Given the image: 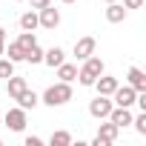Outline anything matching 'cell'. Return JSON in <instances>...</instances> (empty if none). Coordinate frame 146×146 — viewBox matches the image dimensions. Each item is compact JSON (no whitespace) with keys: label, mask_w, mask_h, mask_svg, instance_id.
Wrapping results in <instances>:
<instances>
[{"label":"cell","mask_w":146,"mask_h":146,"mask_svg":"<svg viewBox=\"0 0 146 146\" xmlns=\"http://www.w3.org/2000/svg\"><path fill=\"white\" fill-rule=\"evenodd\" d=\"M106 72V66H103V60L100 57H95V54H89L86 60H83V66L78 69V80H80V86H92L100 75Z\"/></svg>","instance_id":"obj_1"},{"label":"cell","mask_w":146,"mask_h":146,"mask_svg":"<svg viewBox=\"0 0 146 146\" xmlns=\"http://www.w3.org/2000/svg\"><path fill=\"white\" fill-rule=\"evenodd\" d=\"M40 100H43L46 106H52V109H54V106L69 103V100H72V83H63V80H60V83L49 86V89L43 92V98H40Z\"/></svg>","instance_id":"obj_2"},{"label":"cell","mask_w":146,"mask_h":146,"mask_svg":"<svg viewBox=\"0 0 146 146\" xmlns=\"http://www.w3.org/2000/svg\"><path fill=\"white\" fill-rule=\"evenodd\" d=\"M112 106H115V103H112V98H109V95H98V98L89 103V115H92L95 120H106V117H109V112H112Z\"/></svg>","instance_id":"obj_3"},{"label":"cell","mask_w":146,"mask_h":146,"mask_svg":"<svg viewBox=\"0 0 146 146\" xmlns=\"http://www.w3.org/2000/svg\"><path fill=\"white\" fill-rule=\"evenodd\" d=\"M135 98H137V92H135L129 83H126V86L117 83V89L112 92V103H115V106H129V109H132V106H135Z\"/></svg>","instance_id":"obj_4"},{"label":"cell","mask_w":146,"mask_h":146,"mask_svg":"<svg viewBox=\"0 0 146 146\" xmlns=\"http://www.w3.org/2000/svg\"><path fill=\"white\" fill-rule=\"evenodd\" d=\"M3 123L12 129V132H23L26 129V109H9L6 115H3Z\"/></svg>","instance_id":"obj_5"},{"label":"cell","mask_w":146,"mask_h":146,"mask_svg":"<svg viewBox=\"0 0 146 146\" xmlns=\"http://www.w3.org/2000/svg\"><path fill=\"white\" fill-rule=\"evenodd\" d=\"M37 23H40L43 29H57V26H60V12L49 3L46 9H40V12H37Z\"/></svg>","instance_id":"obj_6"},{"label":"cell","mask_w":146,"mask_h":146,"mask_svg":"<svg viewBox=\"0 0 146 146\" xmlns=\"http://www.w3.org/2000/svg\"><path fill=\"white\" fill-rule=\"evenodd\" d=\"M132 109L129 106H112V112H109V120L117 126V129H126V126H132Z\"/></svg>","instance_id":"obj_7"},{"label":"cell","mask_w":146,"mask_h":146,"mask_svg":"<svg viewBox=\"0 0 146 146\" xmlns=\"http://www.w3.org/2000/svg\"><path fill=\"white\" fill-rule=\"evenodd\" d=\"M95 46H98L95 37H80V40L75 43V57H78V60H86L89 54H95Z\"/></svg>","instance_id":"obj_8"},{"label":"cell","mask_w":146,"mask_h":146,"mask_svg":"<svg viewBox=\"0 0 146 146\" xmlns=\"http://www.w3.org/2000/svg\"><path fill=\"white\" fill-rule=\"evenodd\" d=\"M126 80H129V86H132L135 92H146V75H143V69L132 66V69L126 72Z\"/></svg>","instance_id":"obj_9"},{"label":"cell","mask_w":146,"mask_h":146,"mask_svg":"<svg viewBox=\"0 0 146 146\" xmlns=\"http://www.w3.org/2000/svg\"><path fill=\"white\" fill-rule=\"evenodd\" d=\"M92 86L98 89V95H109V98H112V92L117 89V78H112V75H100Z\"/></svg>","instance_id":"obj_10"},{"label":"cell","mask_w":146,"mask_h":146,"mask_svg":"<svg viewBox=\"0 0 146 146\" xmlns=\"http://www.w3.org/2000/svg\"><path fill=\"white\" fill-rule=\"evenodd\" d=\"M15 100H17V106H20V109H26V112H29V109H35V106L40 103L37 92H35V89H29V86H26V89H23V92H20Z\"/></svg>","instance_id":"obj_11"},{"label":"cell","mask_w":146,"mask_h":146,"mask_svg":"<svg viewBox=\"0 0 146 146\" xmlns=\"http://www.w3.org/2000/svg\"><path fill=\"white\" fill-rule=\"evenodd\" d=\"M57 69V78L63 80V83H72V80H78V63H60V66H54Z\"/></svg>","instance_id":"obj_12"},{"label":"cell","mask_w":146,"mask_h":146,"mask_svg":"<svg viewBox=\"0 0 146 146\" xmlns=\"http://www.w3.org/2000/svg\"><path fill=\"white\" fill-rule=\"evenodd\" d=\"M106 20H109V23H123V20H126V6L117 3V0L109 3V6H106Z\"/></svg>","instance_id":"obj_13"},{"label":"cell","mask_w":146,"mask_h":146,"mask_svg":"<svg viewBox=\"0 0 146 146\" xmlns=\"http://www.w3.org/2000/svg\"><path fill=\"white\" fill-rule=\"evenodd\" d=\"M117 135H120V129H117L109 117H106V123H100V126H98V137H103L106 143H115V140H117Z\"/></svg>","instance_id":"obj_14"},{"label":"cell","mask_w":146,"mask_h":146,"mask_svg":"<svg viewBox=\"0 0 146 146\" xmlns=\"http://www.w3.org/2000/svg\"><path fill=\"white\" fill-rule=\"evenodd\" d=\"M63 60H66V54H63V49H60V46H52L49 52H43V63H46V66H52V69H54V66H60Z\"/></svg>","instance_id":"obj_15"},{"label":"cell","mask_w":146,"mask_h":146,"mask_svg":"<svg viewBox=\"0 0 146 146\" xmlns=\"http://www.w3.org/2000/svg\"><path fill=\"white\" fill-rule=\"evenodd\" d=\"M3 54H9V60H12V63H20V60L26 57V49H23L17 40H15V43H9V46L3 49Z\"/></svg>","instance_id":"obj_16"},{"label":"cell","mask_w":146,"mask_h":146,"mask_svg":"<svg viewBox=\"0 0 146 146\" xmlns=\"http://www.w3.org/2000/svg\"><path fill=\"white\" fill-rule=\"evenodd\" d=\"M6 83H9V98L15 100L23 89H26V78H17V75H12V78H6Z\"/></svg>","instance_id":"obj_17"},{"label":"cell","mask_w":146,"mask_h":146,"mask_svg":"<svg viewBox=\"0 0 146 146\" xmlns=\"http://www.w3.org/2000/svg\"><path fill=\"white\" fill-rule=\"evenodd\" d=\"M40 23H37V12H26V15H20V29L23 32H35Z\"/></svg>","instance_id":"obj_18"},{"label":"cell","mask_w":146,"mask_h":146,"mask_svg":"<svg viewBox=\"0 0 146 146\" xmlns=\"http://www.w3.org/2000/svg\"><path fill=\"white\" fill-rule=\"evenodd\" d=\"M49 143H52V146H72V135L63 132V129H60V132H52Z\"/></svg>","instance_id":"obj_19"},{"label":"cell","mask_w":146,"mask_h":146,"mask_svg":"<svg viewBox=\"0 0 146 146\" xmlns=\"http://www.w3.org/2000/svg\"><path fill=\"white\" fill-rule=\"evenodd\" d=\"M23 60H26V63H43V49H40L37 43H35V46H29Z\"/></svg>","instance_id":"obj_20"},{"label":"cell","mask_w":146,"mask_h":146,"mask_svg":"<svg viewBox=\"0 0 146 146\" xmlns=\"http://www.w3.org/2000/svg\"><path fill=\"white\" fill-rule=\"evenodd\" d=\"M12 75H15V63H12L9 57H0V78L6 80V78H12Z\"/></svg>","instance_id":"obj_21"},{"label":"cell","mask_w":146,"mask_h":146,"mask_svg":"<svg viewBox=\"0 0 146 146\" xmlns=\"http://www.w3.org/2000/svg\"><path fill=\"white\" fill-rule=\"evenodd\" d=\"M17 43H20L23 49H29V46H35V43H37V37H35V32H20Z\"/></svg>","instance_id":"obj_22"},{"label":"cell","mask_w":146,"mask_h":146,"mask_svg":"<svg viewBox=\"0 0 146 146\" xmlns=\"http://www.w3.org/2000/svg\"><path fill=\"white\" fill-rule=\"evenodd\" d=\"M132 123H135V129H137V135H146V112H140L137 117H132Z\"/></svg>","instance_id":"obj_23"},{"label":"cell","mask_w":146,"mask_h":146,"mask_svg":"<svg viewBox=\"0 0 146 146\" xmlns=\"http://www.w3.org/2000/svg\"><path fill=\"white\" fill-rule=\"evenodd\" d=\"M29 3H32V9H35V12H40V9H46V6L52 3V0H29Z\"/></svg>","instance_id":"obj_24"},{"label":"cell","mask_w":146,"mask_h":146,"mask_svg":"<svg viewBox=\"0 0 146 146\" xmlns=\"http://www.w3.org/2000/svg\"><path fill=\"white\" fill-rule=\"evenodd\" d=\"M26 146H43V140H40L37 135H29V137H26Z\"/></svg>","instance_id":"obj_25"},{"label":"cell","mask_w":146,"mask_h":146,"mask_svg":"<svg viewBox=\"0 0 146 146\" xmlns=\"http://www.w3.org/2000/svg\"><path fill=\"white\" fill-rule=\"evenodd\" d=\"M123 6H126V9H140L143 0H123Z\"/></svg>","instance_id":"obj_26"},{"label":"cell","mask_w":146,"mask_h":146,"mask_svg":"<svg viewBox=\"0 0 146 146\" xmlns=\"http://www.w3.org/2000/svg\"><path fill=\"white\" fill-rule=\"evenodd\" d=\"M3 49H6V29L0 26V54H3Z\"/></svg>","instance_id":"obj_27"},{"label":"cell","mask_w":146,"mask_h":146,"mask_svg":"<svg viewBox=\"0 0 146 146\" xmlns=\"http://www.w3.org/2000/svg\"><path fill=\"white\" fill-rule=\"evenodd\" d=\"M60 3H78V0H60Z\"/></svg>","instance_id":"obj_28"},{"label":"cell","mask_w":146,"mask_h":146,"mask_svg":"<svg viewBox=\"0 0 146 146\" xmlns=\"http://www.w3.org/2000/svg\"><path fill=\"white\" fill-rule=\"evenodd\" d=\"M106 3H115V0H106Z\"/></svg>","instance_id":"obj_29"},{"label":"cell","mask_w":146,"mask_h":146,"mask_svg":"<svg viewBox=\"0 0 146 146\" xmlns=\"http://www.w3.org/2000/svg\"><path fill=\"white\" fill-rule=\"evenodd\" d=\"M0 123H3V117H0Z\"/></svg>","instance_id":"obj_30"},{"label":"cell","mask_w":146,"mask_h":146,"mask_svg":"<svg viewBox=\"0 0 146 146\" xmlns=\"http://www.w3.org/2000/svg\"><path fill=\"white\" fill-rule=\"evenodd\" d=\"M15 3H20V0H15Z\"/></svg>","instance_id":"obj_31"}]
</instances>
